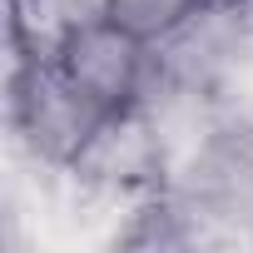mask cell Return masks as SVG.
Here are the masks:
<instances>
[{
    "label": "cell",
    "mask_w": 253,
    "mask_h": 253,
    "mask_svg": "<svg viewBox=\"0 0 253 253\" xmlns=\"http://www.w3.org/2000/svg\"><path fill=\"white\" fill-rule=\"evenodd\" d=\"M5 114L15 149L35 169H70L109 109L84 94L55 60H10Z\"/></svg>",
    "instance_id": "obj_1"
},
{
    "label": "cell",
    "mask_w": 253,
    "mask_h": 253,
    "mask_svg": "<svg viewBox=\"0 0 253 253\" xmlns=\"http://www.w3.org/2000/svg\"><path fill=\"white\" fill-rule=\"evenodd\" d=\"M70 174L104 199H139L149 189H164L169 154H164V139L154 129L149 109L144 104L109 109L99 119V129L89 134V144L80 149V159L70 164Z\"/></svg>",
    "instance_id": "obj_2"
},
{
    "label": "cell",
    "mask_w": 253,
    "mask_h": 253,
    "mask_svg": "<svg viewBox=\"0 0 253 253\" xmlns=\"http://www.w3.org/2000/svg\"><path fill=\"white\" fill-rule=\"evenodd\" d=\"M50 60L84 94H94L104 109L139 104L144 89H149V80H154V45H144L129 30H119L109 15L70 25L60 35V45H55Z\"/></svg>",
    "instance_id": "obj_3"
},
{
    "label": "cell",
    "mask_w": 253,
    "mask_h": 253,
    "mask_svg": "<svg viewBox=\"0 0 253 253\" xmlns=\"http://www.w3.org/2000/svg\"><path fill=\"white\" fill-rule=\"evenodd\" d=\"M248 50H253V0L199 5L169 40L154 45V70L164 80H179V84L213 94Z\"/></svg>",
    "instance_id": "obj_4"
},
{
    "label": "cell",
    "mask_w": 253,
    "mask_h": 253,
    "mask_svg": "<svg viewBox=\"0 0 253 253\" xmlns=\"http://www.w3.org/2000/svg\"><path fill=\"white\" fill-rule=\"evenodd\" d=\"M194 10H199V0H109V5H104V15H109L119 30L139 35L144 45L169 40Z\"/></svg>",
    "instance_id": "obj_5"
},
{
    "label": "cell",
    "mask_w": 253,
    "mask_h": 253,
    "mask_svg": "<svg viewBox=\"0 0 253 253\" xmlns=\"http://www.w3.org/2000/svg\"><path fill=\"white\" fill-rule=\"evenodd\" d=\"M213 104H218V119L228 129H248L253 134V50L228 70V80L213 89Z\"/></svg>",
    "instance_id": "obj_6"
},
{
    "label": "cell",
    "mask_w": 253,
    "mask_h": 253,
    "mask_svg": "<svg viewBox=\"0 0 253 253\" xmlns=\"http://www.w3.org/2000/svg\"><path fill=\"white\" fill-rule=\"evenodd\" d=\"M199 5H228V0H199Z\"/></svg>",
    "instance_id": "obj_7"
}]
</instances>
